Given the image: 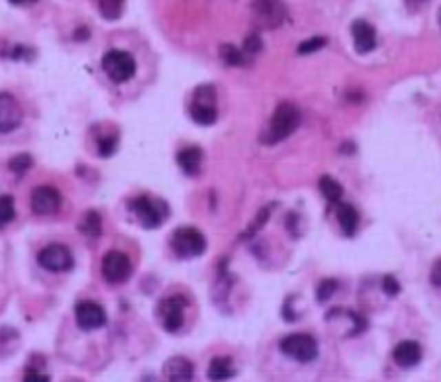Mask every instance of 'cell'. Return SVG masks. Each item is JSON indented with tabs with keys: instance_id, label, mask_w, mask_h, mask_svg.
<instances>
[{
	"instance_id": "obj_10",
	"label": "cell",
	"mask_w": 441,
	"mask_h": 382,
	"mask_svg": "<svg viewBox=\"0 0 441 382\" xmlns=\"http://www.w3.org/2000/svg\"><path fill=\"white\" fill-rule=\"evenodd\" d=\"M131 275L130 257L122 251H108L103 259V277L110 284L126 282Z\"/></svg>"
},
{
	"instance_id": "obj_2",
	"label": "cell",
	"mask_w": 441,
	"mask_h": 382,
	"mask_svg": "<svg viewBox=\"0 0 441 382\" xmlns=\"http://www.w3.org/2000/svg\"><path fill=\"white\" fill-rule=\"evenodd\" d=\"M191 118L198 126H212L218 120V108H216V90L212 85H202L195 90L191 100Z\"/></svg>"
},
{
	"instance_id": "obj_16",
	"label": "cell",
	"mask_w": 441,
	"mask_h": 382,
	"mask_svg": "<svg viewBox=\"0 0 441 382\" xmlns=\"http://www.w3.org/2000/svg\"><path fill=\"white\" fill-rule=\"evenodd\" d=\"M392 359L398 367L402 369H412L420 361H422V347L416 341H402L394 347L392 351Z\"/></svg>"
},
{
	"instance_id": "obj_22",
	"label": "cell",
	"mask_w": 441,
	"mask_h": 382,
	"mask_svg": "<svg viewBox=\"0 0 441 382\" xmlns=\"http://www.w3.org/2000/svg\"><path fill=\"white\" fill-rule=\"evenodd\" d=\"M220 57L224 59V63L232 65V67H241L247 63L246 53L241 50H237L232 43H224L220 47Z\"/></svg>"
},
{
	"instance_id": "obj_26",
	"label": "cell",
	"mask_w": 441,
	"mask_h": 382,
	"mask_svg": "<svg viewBox=\"0 0 441 382\" xmlns=\"http://www.w3.org/2000/svg\"><path fill=\"white\" fill-rule=\"evenodd\" d=\"M338 280L334 279H325L322 280L320 284H318V288H316V298H318V302H327L334 294H336V290H338Z\"/></svg>"
},
{
	"instance_id": "obj_1",
	"label": "cell",
	"mask_w": 441,
	"mask_h": 382,
	"mask_svg": "<svg viewBox=\"0 0 441 382\" xmlns=\"http://www.w3.org/2000/svg\"><path fill=\"white\" fill-rule=\"evenodd\" d=\"M300 120H302V114L294 104H290V102L279 104L275 114L269 120V124H267V129L261 134V143L275 145L279 141L290 138L299 129Z\"/></svg>"
},
{
	"instance_id": "obj_29",
	"label": "cell",
	"mask_w": 441,
	"mask_h": 382,
	"mask_svg": "<svg viewBox=\"0 0 441 382\" xmlns=\"http://www.w3.org/2000/svg\"><path fill=\"white\" fill-rule=\"evenodd\" d=\"M263 47V41H261L259 34H251V36H247L246 43H244V51H246L247 55H257Z\"/></svg>"
},
{
	"instance_id": "obj_21",
	"label": "cell",
	"mask_w": 441,
	"mask_h": 382,
	"mask_svg": "<svg viewBox=\"0 0 441 382\" xmlns=\"http://www.w3.org/2000/svg\"><path fill=\"white\" fill-rule=\"evenodd\" d=\"M96 4H98V12H100L104 20L114 22L124 14L126 0H96Z\"/></svg>"
},
{
	"instance_id": "obj_35",
	"label": "cell",
	"mask_w": 441,
	"mask_h": 382,
	"mask_svg": "<svg viewBox=\"0 0 441 382\" xmlns=\"http://www.w3.org/2000/svg\"><path fill=\"white\" fill-rule=\"evenodd\" d=\"M438 18H440V25H441V8H440V16H438Z\"/></svg>"
},
{
	"instance_id": "obj_11",
	"label": "cell",
	"mask_w": 441,
	"mask_h": 382,
	"mask_svg": "<svg viewBox=\"0 0 441 382\" xmlns=\"http://www.w3.org/2000/svg\"><path fill=\"white\" fill-rule=\"evenodd\" d=\"M75 319H77V326L80 330H98L106 323V312H104L103 306L94 300H80L75 306Z\"/></svg>"
},
{
	"instance_id": "obj_27",
	"label": "cell",
	"mask_w": 441,
	"mask_h": 382,
	"mask_svg": "<svg viewBox=\"0 0 441 382\" xmlns=\"http://www.w3.org/2000/svg\"><path fill=\"white\" fill-rule=\"evenodd\" d=\"M96 147H98V155L100 157H110V155H114L118 147V138L116 136H100L98 141H96Z\"/></svg>"
},
{
	"instance_id": "obj_13",
	"label": "cell",
	"mask_w": 441,
	"mask_h": 382,
	"mask_svg": "<svg viewBox=\"0 0 441 382\" xmlns=\"http://www.w3.org/2000/svg\"><path fill=\"white\" fill-rule=\"evenodd\" d=\"M61 208V194L53 187H38L32 192V210L39 216L55 214Z\"/></svg>"
},
{
	"instance_id": "obj_17",
	"label": "cell",
	"mask_w": 441,
	"mask_h": 382,
	"mask_svg": "<svg viewBox=\"0 0 441 382\" xmlns=\"http://www.w3.org/2000/svg\"><path fill=\"white\" fill-rule=\"evenodd\" d=\"M177 163H179L184 175L195 177V175L200 173V167H202V149L196 147V145L184 147L177 155Z\"/></svg>"
},
{
	"instance_id": "obj_12",
	"label": "cell",
	"mask_w": 441,
	"mask_h": 382,
	"mask_svg": "<svg viewBox=\"0 0 441 382\" xmlns=\"http://www.w3.org/2000/svg\"><path fill=\"white\" fill-rule=\"evenodd\" d=\"M22 106L10 92H0V134H10L22 124Z\"/></svg>"
},
{
	"instance_id": "obj_14",
	"label": "cell",
	"mask_w": 441,
	"mask_h": 382,
	"mask_svg": "<svg viewBox=\"0 0 441 382\" xmlns=\"http://www.w3.org/2000/svg\"><path fill=\"white\" fill-rule=\"evenodd\" d=\"M351 34H353V43H355V51L359 55L371 53L376 47V32L373 25L365 20H355L351 24Z\"/></svg>"
},
{
	"instance_id": "obj_34",
	"label": "cell",
	"mask_w": 441,
	"mask_h": 382,
	"mask_svg": "<svg viewBox=\"0 0 441 382\" xmlns=\"http://www.w3.org/2000/svg\"><path fill=\"white\" fill-rule=\"evenodd\" d=\"M12 4H18V6H22V4H32V2H38V0H10Z\"/></svg>"
},
{
	"instance_id": "obj_3",
	"label": "cell",
	"mask_w": 441,
	"mask_h": 382,
	"mask_svg": "<svg viewBox=\"0 0 441 382\" xmlns=\"http://www.w3.org/2000/svg\"><path fill=\"white\" fill-rule=\"evenodd\" d=\"M136 69H138L136 59L128 51L110 50L106 51V55L103 57V71L112 83H118V85L131 81L136 75Z\"/></svg>"
},
{
	"instance_id": "obj_6",
	"label": "cell",
	"mask_w": 441,
	"mask_h": 382,
	"mask_svg": "<svg viewBox=\"0 0 441 382\" xmlns=\"http://www.w3.org/2000/svg\"><path fill=\"white\" fill-rule=\"evenodd\" d=\"M281 351L288 359L299 361V363H310L318 357V341L310 333H290L281 339Z\"/></svg>"
},
{
	"instance_id": "obj_15",
	"label": "cell",
	"mask_w": 441,
	"mask_h": 382,
	"mask_svg": "<svg viewBox=\"0 0 441 382\" xmlns=\"http://www.w3.org/2000/svg\"><path fill=\"white\" fill-rule=\"evenodd\" d=\"M163 372H165L167 381L189 382L195 376V365L184 357H171L163 365Z\"/></svg>"
},
{
	"instance_id": "obj_23",
	"label": "cell",
	"mask_w": 441,
	"mask_h": 382,
	"mask_svg": "<svg viewBox=\"0 0 441 382\" xmlns=\"http://www.w3.org/2000/svg\"><path fill=\"white\" fill-rule=\"evenodd\" d=\"M100 229H103V224H100V216L96 212H89L83 217V222L78 224V231H83L89 237H98Z\"/></svg>"
},
{
	"instance_id": "obj_31",
	"label": "cell",
	"mask_w": 441,
	"mask_h": 382,
	"mask_svg": "<svg viewBox=\"0 0 441 382\" xmlns=\"http://www.w3.org/2000/svg\"><path fill=\"white\" fill-rule=\"evenodd\" d=\"M383 290L387 296H396V294L400 293V284H398V280L394 279V277H385L383 279Z\"/></svg>"
},
{
	"instance_id": "obj_19",
	"label": "cell",
	"mask_w": 441,
	"mask_h": 382,
	"mask_svg": "<svg viewBox=\"0 0 441 382\" xmlns=\"http://www.w3.org/2000/svg\"><path fill=\"white\" fill-rule=\"evenodd\" d=\"M234 367H232V359L230 357H214L210 361V367H208V376L212 381H226V379H232L234 376Z\"/></svg>"
},
{
	"instance_id": "obj_25",
	"label": "cell",
	"mask_w": 441,
	"mask_h": 382,
	"mask_svg": "<svg viewBox=\"0 0 441 382\" xmlns=\"http://www.w3.org/2000/svg\"><path fill=\"white\" fill-rule=\"evenodd\" d=\"M14 217H16L14 198H12V196H8V194L0 196V228L8 226V224L12 222Z\"/></svg>"
},
{
	"instance_id": "obj_24",
	"label": "cell",
	"mask_w": 441,
	"mask_h": 382,
	"mask_svg": "<svg viewBox=\"0 0 441 382\" xmlns=\"http://www.w3.org/2000/svg\"><path fill=\"white\" fill-rule=\"evenodd\" d=\"M32 165H34V159L28 153H18L8 161V169L12 171L14 175H24L32 169Z\"/></svg>"
},
{
	"instance_id": "obj_5",
	"label": "cell",
	"mask_w": 441,
	"mask_h": 382,
	"mask_svg": "<svg viewBox=\"0 0 441 382\" xmlns=\"http://www.w3.org/2000/svg\"><path fill=\"white\" fill-rule=\"evenodd\" d=\"M130 210L136 214L138 222L145 229H155L163 226V222L169 216V206L163 200H151L147 196L136 198L130 204Z\"/></svg>"
},
{
	"instance_id": "obj_20",
	"label": "cell",
	"mask_w": 441,
	"mask_h": 382,
	"mask_svg": "<svg viewBox=\"0 0 441 382\" xmlns=\"http://www.w3.org/2000/svg\"><path fill=\"white\" fill-rule=\"evenodd\" d=\"M320 192L324 194L325 200L332 202L334 206L341 202V198H343V187L339 184L336 178L330 177V175L320 177Z\"/></svg>"
},
{
	"instance_id": "obj_7",
	"label": "cell",
	"mask_w": 441,
	"mask_h": 382,
	"mask_svg": "<svg viewBox=\"0 0 441 382\" xmlns=\"http://www.w3.org/2000/svg\"><path fill=\"white\" fill-rule=\"evenodd\" d=\"M251 12L255 24L265 30H277L286 20V6L281 0H253Z\"/></svg>"
},
{
	"instance_id": "obj_32",
	"label": "cell",
	"mask_w": 441,
	"mask_h": 382,
	"mask_svg": "<svg viewBox=\"0 0 441 382\" xmlns=\"http://www.w3.org/2000/svg\"><path fill=\"white\" fill-rule=\"evenodd\" d=\"M429 280L433 286H441V259L435 261V265L431 267V273H429Z\"/></svg>"
},
{
	"instance_id": "obj_28",
	"label": "cell",
	"mask_w": 441,
	"mask_h": 382,
	"mask_svg": "<svg viewBox=\"0 0 441 382\" xmlns=\"http://www.w3.org/2000/svg\"><path fill=\"white\" fill-rule=\"evenodd\" d=\"M324 45H325V38H310L308 41L300 43L299 53H302V55H308V53H314V51L322 50Z\"/></svg>"
},
{
	"instance_id": "obj_9",
	"label": "cell",
	"mask_w": 441,
	"mask_h": 382,
	"mask_svg": "<svg viewBox=\"0 0 441 382\" xmlns=\"http://www.w3.org/2000/svg\"><path fill=\"white\" fill-rule=\"evenodd\" d=\"M157 319L161 328L169 333H175L182 328L184 323V300L179 296L165 298L157 304Z\"/></svg>"
},
{
	"instance_id": "obj_18",
	"label": "cell",
	"mask_w": 441,
	"mask_h": 382,
	"mask_svg": "<svg viewBox=\"0 0 441 382\" xmlns=\"http://www.w3.org/2000/svg\"><path fill=\"white\" fill-rule=\"evenodd\" d=\"M336 216H338L339 226H341V231L351 237L355 235V231L359 228V212L347 202H339L336 204Z\"/></svg>"
},
{
	"instance_id": "obj_4",
	"label": "cell",
	"mask_w": 441,
	"mask_h": 382,
	"mask_svg": "<svg viewBox=\"0 0 441 382\" xmlns=\"http://www.w3.org/2000/svg\"><path fill=\"white\" fill-rule=\"evenodd\" d=\"M171 249L181 259L200 257L206 251V237L196 228H181L171 235Z\"/></svg>"
},
{
	"instance_id": "obj_30",
	"label": "cell",
	"mask_w": 441,
	"mask_h": 382,
	"mask_svg": "<svg viewBox=\"0 0 441 382\" xmlns=\"http://www.w3.org/2000/svg\"><path fill=\"white\" fill-rule=\"evenodd\" d=\"M267 217H269V208H263V210L259 212V216H257V220H255V224H251V226H249V229H247V231L244 233V235H241V237L246 240V237H251V235H255V233H257V229L263 228V224L267 222Z\"/></svg>"
},
{
	"instance_id": "obj_33",
	"label": "cell",
	"mask_w": 441,
	"mask_h": 382,
	"mask_svg": "<svg viewBox=\"0 0 441 382\" xmlns=\"http://www.w3.org/2000/svg\"><path fill=\"white\" fill-rule=\"evenodd\" d=\"M24 381H28V382H32V381H36V382H47L50 381V376H47V374H39V370H28L26 372V376H24Z\"/></svg>"
},
{
	"instance_id": "obj_8",
	"label": "cell",
	"mask_w": 441,
	"mask_h": 382,
	"mask_svg": "<svg viewBox=\"0 0 441 382\" xmlns=\"http://www.w3.org/2000/svg\"><path fill=\"white\" fill-rule=\"evenodd\" d=\"M38 263L39 267L45 268V270H52V273H67L71 270L75 265V259L73 253L69 251V247L65 245H47L43 247L38 253Z\"/></svg>"
}]
</instances>
